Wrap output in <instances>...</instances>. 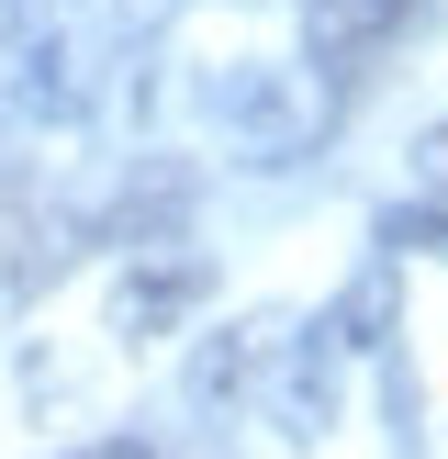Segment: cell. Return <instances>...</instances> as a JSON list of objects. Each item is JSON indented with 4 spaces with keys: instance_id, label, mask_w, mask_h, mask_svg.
<instances>
[{
    "instance_id": "4",
    "label": "cell",
    "mask_w": 448,
    "mask_h": 459,
    "mask_svg": "<svg viewBox=\"0 0 448 459\" xmlns=\"http://www.w3.org/2000/svg\"><path fill=\"white\" fill-rule=\"evenodd\" d=\"M426 0H303V22H314V56H370V45H392L403 22H415Z\"/></svg>"
},
{
    "instance_id": "8",
    "label": "cell",
    "mask_w": 448,
    "mask_h": 459,
    "mask_svg": "<svg viewBox=\"0 0 448 459\" xmlns=\"http://www.w3.org/2000/svg\"><path fill=\"white\" fill-rule=\"evenodd\" d=\"M381 247H415V258H448V202H403V213H381Z\"/></svg>"
},
{
    "instance_id": "5",
    "label": "cell",
    "mask_w": 448,
    "mask_h": 459,
    "mask_svg": "<svg viewBox=\"0 0 448 459\" xmlns=\"http://www.w3.org/2000/svg\"><path fill=\"white\" fill-rule=\"evenodd\" d=\"M269 336H280V325H236V336H213V348L191 359V403H236L246 381H258V359H269Z\"/></svg>"
},
{
    "instance_id": "9",
    "label": "cell",
    "mask_w": 448,
    "mask_h": 459,
    "mask_svg": "<svg viewBox=\"0 0 448 459\" xmlns=\"http://www.w3.org/2000/svg\"><path fill=\"white\" fill-rule=\"evenodd\" d=\"M415 179H426V202H448V124H426V146H415Z\"/></svg>"
},
{
    "instance_id": "10",
    "label": "cell",
    "mask_w": 448,
    "mask_h": 459,
    "mask_svg": "<svg viewBox=\"0 0 448 459\" xmlns=\"http://www.w3.org/2000/svg\"><path fill=\"white\" fill-rule=\"evenodd\" d=\"M67 459H157L146 437H101V448H67Z\"/></svg>"
},
{
    "instance_id": "2",
    "label": "cell",
    "mask_w": 448,
    "mask_h": 459,
    "mask_svg": "<svg viewBox=\"0 0 448 459\" xmlns=\"http://www.w3.org/2000/svg\"><path fill=\"white\" fill-rule=\"evenodd\" d=\"M213 303V258H202L191 236H134L124 269H112V336L124 348H157V336H179V314Z\"/></svg>"
},
{
    "instance_id": "3",
    "label": "cell",
    "mask_w": 448,
    "mask_h": 459,
    "mask_svg": "<svg viewBox=\"0 0 448 459\" xmlns=\"http://www.w3.org/2000/svg\"><path fill=\"white\" fill-rule=\"evenodd\" d=\"M269 426H280V437H325L336 426V348L325 336H303V348L269 370Z\"/></svg>"
},
{
    "instance_id": "6",
    "label": "cell",
    "mask_w": 448,
    "mask_h": 459,
    "mask_svg": "<svg viewBox=\"0 0 448 459\" xmlns=\"http://www.w3.org/2000/svg\"><path fill=\"white\" fill-rule=\"evenodd\" d=\"M381 325H392V269H370V281H358V291H348V303H336L314 336H325L336 359H370V348H381Z\"/></svg>"
},
{
    "instance_id": "7",
    "label": "cell",
    "mask_w": 448,
    "mask_h": 459,
    "mask_svg": "<svg viewBox=\"0 0 448 459\" xmlns=\"http://www.w3.org/2000/svg\"><path fill=\"white\" fill-rule=\"evenodd\" d=\"M34 269H45V236H34V213H22V191H0V291L34 281Z\"/></svg>"
},
{
    "instance_id": "1",
    "label": "cell",
    "mask_w": 448,
    "mask_h": 459,
    "mask_svg": "<svg viewBox=\"0 0 448 459\" xmlns=\"http://www.w3.org/2000/svg\"><path fill=\"white\" fill-rule=\"evenodd\" d=\"M213 112H224V134H236L246 157H303L314 134L336 124V90L314 79V67H224Z\"/></svg>"
}]
</instances>
